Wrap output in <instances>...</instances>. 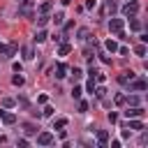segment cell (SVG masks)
I'll list each match as a JSON object with an SVG mask.
<instances>
[{
    "label": "cell",
    "instance_id": "cb8c5ba5",
    "mask_svg": "<svg viewBox=\"0 0 148 148\" xmlns=\"http://www.w3.org/2000/svg\"><path fill=\"white\" fill-rule=\"evenodd\" d=\"M88 37H90V32H88V28H81V30H79V42H86Z\"/></svg>",
    "mask_w": 148,
    "mask_h": 148
},
{
    "label": "cell",
    "instance_id": "277c9868",
    "mask_svg": "<svg viewBox=\"0 0 148 148\" xmlns=\"http://www.w3.org/2000/svg\"><path fill=\"white\" fill-rule=\"evenodd\" d=\"M37 143L39 146H51L53 143V134L51 132H39L37 134Z\"/></svg>",
    "mask_w": 148,
    "mask_h": 148
},
{
    "label": "cell",
    "instance_id": "44dd1931",
    "mask_svg": "<svg viewBox=\"0 0 148 148\" xmlns=\"http://www.w3.org/2000/svg\"><path fill=\"white\" fill-rule=\"evenodd\" d=\"M12 83H14V86H23V83H25V79H23V76H21V72H18V74H14V76H12Z\"/></svg>",
    "mask_w": 148,
    "mask_h": 148
},
{
    "label": "cell",
    "instance_id": "60d3db41",
    "mask_svg": "<svg viewBox=\"0 0 148 148\" xmlns=\"http://www.w3.org/2000/svg\"><path fill=\"white\" fill-rule=\"evenodd\" d=\"M32 0H18V5H30Z\"/></svg>",
    "mask_w": 148,
    "mask_h": 148
},
{
    "label": "cell",
    "instance_id": "f1b7e54d",
    "mask_svg": "<svg viewBox=\"0 0 148 148\" xmlns=\"http://www.w3.org/2000/svg\"><path fill=\"white\" fill-rule=\"evenodd\" d=\"M51 18H53V21H56V23L60 25V23L65 21V14H62V12H58V14H56V16H51Z\"/></svg>",
    "mask_w": 148,
    "mask_h": 148
},
{
    "label": "cell",
    "instance_id": "ffe728a7",
    "mask_svg": "<svg viewBox=\"0 0 148 148\" xmlns=\"http://www.w3.org/2000/svg\"><path fill=\"white\" fill-rule=\"evenodd\" d=\"M104 46H106V51H111V53H116V51H118V44H116L113 39H106V44H104Z\"/></svg>",
    "mask_w": 148,
    "mask_h": 148
},
{
    "label": "cell",
    "instance_id": "2e32d148",
    "mask_svg": "<svg viewBox=\"0 0 148 148\" xmlns=\"http://www.w3.org/2000/svg\"><path fill=\"white\" fill-rule=\"evenodd\" d=\"M46 39H49V35H46V30H39V32L35 35V42H37V44H42V42H46Z\"/></svg>",
    "mask_w": 148,
    "mask_h": 148
},
{
    "label": "cell",
    "instance_id": "7c38bea8",
    "mask_svg": "<svg viewBox=\"0 0 148 148\" xmlns=\"http://www.w3.org/2000/svg\"><path fill=\"white\" fill-rule=\"evenodd\" d=\"M51 9H53V2H51V0H46V2L39 5V14H49Z\"/></svg>",
    "mask_w": 148,
    "mask_h": 148
},
{
    "label": "cell",
    "instance_id": "9a60e30c",
    "mask_svg": "<svg viewBox=\"0 0 148 148\" xmlns=\"http://www.w3.org/2000/svg\"><path fill=\"white\" fill-rule=\"evenodd\" d=\"M21 53H23V60H32V58H35V53H32V49H30V46H23V49H21Z\"/></svg>",
    "mask_w": 148,
    "mask_h": 148
},
{
    "label": "cell",
    "instance_id": "ac0fdd59",
    "mask_svg": "<svg viewBox=\"0 0 148 148\" xmlns=\"http://www.w3.org/2000/svg\"><path fill=\"white\" fill-rule=\"evenodd\" d=\"M125 104L127 106H139V97L136 95H130V97H125Z\"/></svg>",
    "mask_w": 148,
    "mask_h": 148
},
{
    "label": "cell",
    "instance_id": "74e56055",
    "mask_svg": "<svg viewBox=\"0 0 148 148\" xmlns=\"http://www.w3.org/2000/svg\"><path fill=\"white\" fill-rule=\"evenodd\" d=\"M118 53H120V56H127L130 51H127V46H120V49H118Z\"/></svg>",
    "mask_w": 148,
    "mask_h": 148
},
{
    "label": "cell",
    "instance_id": "d6a6232c",
    "mask_svg": "<svg viewBox=\"0 0 148 148\" xmlns=\"http://www.w3.org/2000/svg\"><path fill=\"white\" fill-rule=\"evenodd\" d=\"M95 95H97V97H104V95H106V88H95Z\"/></svg>",
    "mask_w": 148,
    "mask_h": 148
},
{
    "label": "cell",
    "instance_id": "484cf974",
    "mask_svg": "<svg viewBox=\"0 0 148 148\" xmlns=\"http://www.w3.org/2000/svg\"><path fill=\"white\" fill-rule=\"evenodd\" d=\"M14 104H16V102H14L12 97H2V109H12Z\"/></svg>",
    "mask_w": 148,
    "mask_h": 148
},
{
    "label": "cell",
    "instance_id": "836d02e7",
    "mask_svg": "<svg viewBox=\"0 0 148 148\" xmlns=\"http://www.w3.org/2000/svg\"><path fill=\"white\" fill-rule=\"evenodd\" d=\"M106 118H109V123H116V120H118V113H113V111H109V116H106Z\"/></svg>",
    "mask_w": 148,
    "mask_h": 148
},
{
    "label": "cell",
    "instance_id": "f546056e",
    "mask_svg": "<svg viewBox=\"0 0 148 148\" xmlns=\"http://www.w3.org/2000/svg\"><path fill=\"white\" fill-rule=\"evenodd\" d=\"M113 102H116V104H125V95H123V92H118V95L113 97Z\"/></svg>",
    "mask_w": 148,
    "mask_h": 148
},
{
    "label": "cell",
    "instance_id": "d6986e66",
    "mask_svg": "<svg viewBox=\"0 0 148 148\" xmlns=\"http://www.w3.org/2000/svg\"><path fill=\"white\" fill-rule=\"evenodd\" d=\"M130 130H143V123H141L139 118H132V120H130Z\"/></svg>",
    "mask_w": 148,
    "mask_h": 148
},
{
    "label": "cell",
    "instance_id": "5b68a950",
    "mask_svg": "<svg viewBox=\"0 0 148 148\" xmlns=\"http://www.w3.org/2000/svg\"><path fill=\"white\" fill-rule=\"evenodd\" d=\"M134 76H136V74H134L132 69H125V72H120V74H118V83H123V86H127V83H130V81H132Z\"/></svg>",
    "mask_w": 148,
    "mask_h": 148
},
{
    "label": "cell",
    "instance_id": "ba28073f",
    "mask_svg": "<svg viewBox=\"0 0 148 148\" xmlns=\"http://www.w3.org/2000/svg\"><path fill=\"white\" fill-rule=\"evenodd\" d=\"M67 76V65L65 62H58L56 65V79H65Z\"/></svg>",
    "mask_w": 148,
    "mask_h": 148
},
{
    "label": "cell",
    "instance_id": "4dcf8cb0",
    "mask_svg": "<svg viewBox=\"0 0 148 148\" xmlns=\"http://www.w3.org/2000/svg\"><path fill=\"white\" fill-rule=\"evenodd\" d=\"M88 111V102H79V113H86Z\"/></svg>",
    "mask_w": 148,
    "mask_h": 148
},
{
    "label": "cell",
    "instance_id": "30bf717a",
    "mask_svg": "<svg viewBox=\"0 0 148 148\" xmlns=\"http://www.w3.org/2000/svg\"><path fill=\"white\" fill-rule=\"evenodd\" d=\"M0 120H2V123H5V125H14V123H16V116H14V113H7V111H5V113H2V118H0Z\"/></svg>",
    "mask_w": 148,
    "mask_h": 148
},
{
    "label": "cell",
    "instance_id": "d4e9b609",
    "mask_svg": "<svg viewBox=\"0 0 148 148\" xmlns=\"http://www.w3.org/2000/svg\"><path fill=\"white\" fill-rule=\"evenodd\" d=\"M81 95H83L81 86H74V88H72V97H74V99H81Z\"/></svg>",
    "mask_w": 148,
    "mask_h": 148
},
{
    "label": "cell",
    "instance_id": "83f0119b",
    "mask_svg": "<svg viewBox=\"0 0 148 148\" xmlns=\"http://www.w3.org/2000/svg\"><path fill=\"white\" fill-rule=\"evenodd\" d=\"M81 76H83V72H81L79 67H74V69H72V79H74V81H79Z\"/></svg>",
    "mask_w": 148,
    "mask_h": 148
},
{
    "label": "cell",
    "instance_id": "f35d334b",
    "mask_svg": "<svg viewBox=\"0 0 148 148\" xmlns=\"http://www.w3.org/2000/svg\"><path fill=\"white\" fill-rule=\"evenodd\" d=\"M46 99H49L46 95H39V97H37V102H39V104H46Z\"/></svg>",
    "mask_w": 148,
    "mask_h": 148
},
{
    "label": "cell",
    "instance_id": "3957f363",
    "mask_svg": "<svg viewBox=\"0 0 148 148\" xmlns=\"http://www.w3.org/2000/svg\"><path fill=\"white\" fill-rule=\"evenodd\" d=\"M127 86H130V90H136V92H139V90H146V88H148V83H146L143 79H136V76H134V79H132V81H130Z\"/></svg>",
    "mask_w": 148,
    "mask_h": 148
},
{
    "label": "cell",
    "instance_id": "1f68e13d",
    "mask_svg": "<svg viewBox=\"0 0 148 148\" xmlns=\"http://www.w3.org/2000/svg\"><path fill=\"white\" fill-rule=\"evenodd\" d=\"M53 111H56L53 106H44V111H42V116H53Z\"/></svg>",
    "mask_w": 148,
    "mask_h": 148
},
{
    "label": "cell",
    "instance_id": "4fadbf2b",
    "mask_svg": "<svg viewBox=\"0 0 148 148\" xmlns=\"http://www.w3.org/2000/svg\"><path fill=\"white\" fill-rule=\"evenodd\" d=\"M49 21H51V16H49V14H39V16H37V25H39V28H44Z\"/></svg>",
    "mask_w": 148,
    "mask_h": 148
},
{
    "label": "cell",
    "instance_id": "e0dca14e",
    "mask_svg": "<svg viewBox=\"0 0 148 148\" xmlns=\"http://www.w3.org/2000/svg\"><path fill=\"white\" fill-rule=\"evenodd\" d=\"M69 51H72V46H69L67 42H62V44H60V49H58V56H67Z\"/></svg>",
    "mask_w": 148,
    "mask_h": 148
},
{
    "label": "cell",
    "instance_id": "ab89813d",
    "mask_svg": "<svg viewBox=\"0 0 148 148\" xmlns=\"http://www.w3.org/2000/svg\"><path fill=\"white\" fill-rule=\"evenodd\" d=\"M139 143H141V146H146V143H148V134H143V136L139 139Z\"/></svg>",
    "mask_w": 148,
    "mask_h": 148
},
{
    "label": "cell",
    "instance_id": "7bdbcfd3",
    "mask_svg": "<svg viewBox=\"0 0 148 148\" xmlns=\"http://www.w3.org/2000/svg\"><path fill=\"white\" fill-rule=\"evenodd\" d=\"M2 113H5V109H0V118H2Z\"/></svg>",
    "mask_w": 148,
    "mask_h": 148
},
{
    "label": "cell",
    "instance_id": "9c48e42d",
    "mask_svg": "<svg viewBox=\"0 0 148 148\" xmlns=\"http://www.w3.org/2000/svg\"><path fill=\"white\" fill-rule=\"evenodd\" d=\"M106 141H109V132H106V130H97V143L104 148V146H106Z\"/></svg>",
    "mask_w": 148,
    "mask_h": 148
},
{
    "label": "cell",
    "instance_id": "e575fe53",
    "mask_svg": "<svg viewBox=\"0 0 148 148\" xmlns=\"http://www.w3.org/2000/svg\"><path fill=\"white\" fill-rule=\"evenodd\" d=\"M95 5H97L95 0H86V5H83V7H86V9H95Z\"/></svg>",
    "mask_w": 148,
    "mask_h": 148
},
{
    "label": "cell",
    "instance_id": "b9f144b4",
    "mask_svg": "<svg viewBox=\"0 0 148 148\" xmlns=\"http://www.w3.org/2000/svg\"><path fill=\"white\" fill-rule=\"evenodd\" d=\"M0 143H7V136H0Z\"/></svg>",
    "mask_w": 148,
    "mask_h": 148
},
{
    "label": "cell",
    "instance_id": "4316f807",
    "mask_svg": "<svg viewBox=\"0 0 148 148\" xmlns=\"http://www.w3.org/2000/svg\"><path fill=\"white\" fill-rule=\"evenodd\" d=\"M95 83H97V81H95V79H92V76H90V81H88V83H86V90H88V92H95V88H97V86H95Z\"/></svg>",
    "mask_w": 148,
    "mask_h": 148
},
{
    "label": "cell",
    "instance_id": "5bb4252c",
    "mask_svg": "<svg viewBox=\"0 0 148 148\" xmlns=\"http://www.w3.org/2000/svg\"><path fill=\"white\" fill-rule=\"evenodd\" d=\"M146 51H148V49H146V44H143V42H141V44H136V46H134V53H136V56H139V58H143V56H146Z\"/></svg>",
    "mask_w": 148,
    "mask_h": 148
},
{
    "label": "cell",
    "instance_id": "8992f818",
    "mask_svg": "<svg viewBox=\"0 0 148 148\" xmlns=\"http://www.w3.org/2000/svg\"><path fill=\"white\" fill-rule=\"evenodd\" d=\"M143 113H146V111H143L141 106H127V111H125L127 118H143Z\"/></svg>",
    "mask_w": 148,
    "mask_h": 148
},
{
    "label": "cell",
    "instance_id": "603a6c76",
    "mask_svg": "<svg viewBox=\"0 0 148 148\" xmlns=\"http://www.w3.org/2000/svg\"><path fill=\"white\" fill-rule=\"evenodd\" d=\"M130 18H132V21H130V28H132V30H141V21L134 18V16H130Z\"/></svg>",
    "mask_w": 148,
    "mask_h": 148
},
{
    "label": "cell",
    "instance_id": "7402d4cb",
    "mask_svg": "<svg viewBox=\"0 0 148 148\" xmlns=\"http://www.w3.org/2000/svg\"><path fill=\"white\" fill-rule=\"evenodd\" d=\"M67 125V118H58V120H53V130H62Z\"/></svg>",
    "mask_w": 148,
    "mask_h": 148
},
{
    "label": "cell",
    "instance_id": "8d00e7d4",
    "mask_svg": "<svg viewBox=\"0 0 148 148\" xmlns=\"http://www.w3.org/2000/svg\"><path fill=\"white\" fill-rule=\"evenodd\" d=\"M99 60H102L104 65H109V62H111V58H109V56H104V53H99Z\"/></svg>",
    "mask_w": 148,
    "mask_h": 148
},
{
    "label": "cell",
    "instance_id": "d590c367",
    "mask_svg": "<svg viewBox=\"0 0 148 148\" xmlns=\"http://www.w3.org/2000/svg\"><path fill=\"white\" fill-rule=\"evenodd\" d=\"M106 9H109V12H116V2H113V0H106Z\"/></svg>",
    "mask_w": 148,
    "mask_h": 148
},
{
    "label": "cell",
    "instance_id": "6da1fadb",
    "mask_svg": "<svg viewBox=\"0 0 148 148\" xmlns=\"http://www.w3.org/2000/svg\"><path fill=\"white\" fill-rule=\"evenodd\" d=\"M125 16H136V12H139V2L136 0H130L127 5H123V9H120Z\"/></svg>",
    "mask_w": 148,
    "mask_h": 148
},
{
    "label": "cell",
    "instance_id": "8fae6325",
    "mask_svg": "<svg viewBox=\"0 0 148 148\" xmlns=\"http://www.w3.org/2000/svg\"><path fill=\"white\" fill-rule=\"evenodd\" d=\"M23 132L30 136V134H37V125L35 123H23Z\"/></svg>",
    "mask_w": 148,
    "mask_h": 148
},
{
    "label": "cell",
    "instance_id": "7a4b0ae2",
    "mask_svg": "<svg viewBox=\"0 0 148 148\" xmlns=\"http://www.w3.org/2000/svg\"><path fill=\"white\" fill-rule=\"evenodd\" d=\"M123 28H125V21H123V18H111V21H109V30H111V32L118 35V32H123Z\"/></svg>",
    "mask_w": 148,
    "mask_h": 148
},
{
    "label": "cell",
    "instance_id": "52a82bcc",
    "mask_svg": "<svg viewBox=\"0 0 148 148\" xmlns=\"http://www.w3.org/2000/svg\"><path fill=\"white\" fill-rule=\"evenodd\" d=\"M14 53H16V44H0V56L12 58Z\"/></svg>",
    "mask_w": 148,
    "mask_h": 148
}]
</instances>
